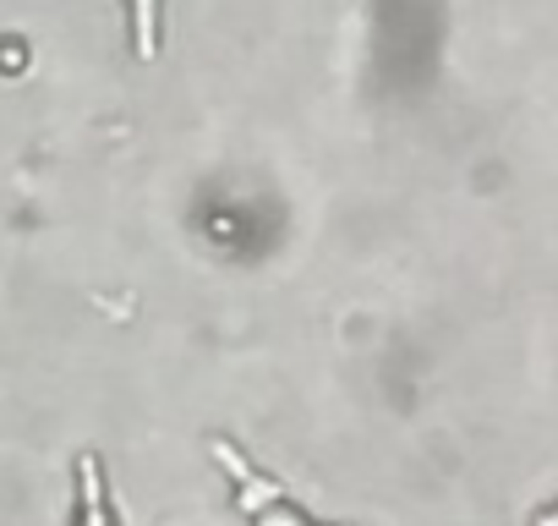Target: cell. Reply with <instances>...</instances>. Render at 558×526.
<instances>
[{
  "label": "cell",
  "mask_w": 558,
  "mask_h": 526,
  "mask_svg": "<svg viewBox=\"0 0 558 526\" xmlns=\"http://www.w3.org/2000/svg\"><path fill=\"white\" fill-rule=\"evenodd\" d=\"M214 455H219V461H225V471L241 482V504H246V515H252L257 526H313L307 515H296L286 499H279V493L268 488V477H257V471H252V466H246L225 439H214Z\"/></svg>",
  "instance_id": "1"
},
{
  "label": "cell",
  "mask_w": 558,
  "mask_h": 526,
  "mask_svg": "<svg viewBox=\"0 0 558 526\" xmlns=\"http://www.w3.org/2000/svg\"><path fill=\"white\" fill-rule=\"evenodd\" d=\"M132 45L143 61L159 56V0H132Z\"/></svg>",
  "instance_id": "2"
},
{
  "label": "cell",
  "mask_w": 558,
  "mask_h": 526,
  "mask_svg": "<svg viewBox=\"0 0 558 526\" xmlns=\"http://www.w3.org/2000/svg\"><path fill=\"white\" fill-rule=\"evenodd\" d=\"M77 477H83V521H88V526H110V515H105V482H99V466H94V461H83V466H77Z\"/></svg>",
  "instance_id": "3"
},
{
  "label": "cell",
  "mask_w": 558,
  "mask_h": 526,
  "mask_svg": "<svg viewBox=\"0 0 558 526\" xmlns=\"http://www.w3.org/2000/svg\"><path fill=\"white\" fill-rule=\"evenodd\" d=\"M536 526H558V504H553V510H547V515H542Z\"/></svg>",
  "instance_id": "4"
}]
</instances>
